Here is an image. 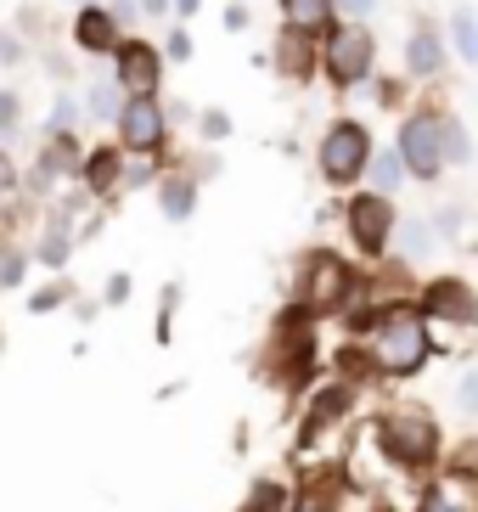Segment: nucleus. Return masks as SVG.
<instances>
[{"label": "nucleus", "mask_w": 478, "mask_h": 512, "mask_svg": "<svg viewBox=\"0 0 478 512\" xmlns=\"http://www.w3.org/2000/svg\"><path fill=\"white\" fill-rule=\"evenodd\" d=\"M355 332H360V355L372 366V377L383 383H405L422 366L434 361V321L422 316L411 299H389L377 310H355Z\"/></svg>", "instance_id": "obj_1"}, {"label": "nucleus", "mask_w": 478, "mask_h": 512, "mask_svg": "<svg viewBox=\"0 0 478 512\" xmlns=\"http://www.w3.org/2000/svg\"><path fill=\"white\" fill-rule=\"evenodd\" d=\"M377 456L400 473H439V456H445V434L439 422L428 417L422 406H394L372 422Z\"/></svg>", "instance_id": "obj_2"}, {"label": "nucleus", "mask_w": 478, "mask_h": 512, "mask_svg": "<svg viewBox=\"0 0 478 512\" xmlns=\"http://www.w3.org/2000/svg\"><path fill=\"white\" fill-rule=\"evenodd\" d=\"M315 79H327L338 96L360 91L366 79H377V34L372 23H332L315 51Z\"/></svg>", "instance_id": "obj_3"}, {"label": "nucleus", "mask_w": 478, "mask_h": 512, "mask_svg": "<svg viewBox=\"0 0 478 512\" xmlns=\"http://www.w3.org/2000/svg\"><path fill=\"white\" fill-rule=\"evenodd\" d=\"M360 287V271L349 265L344 254L332 248H310L299 259V282H293V299H299L304 316H338Z\"/></svg>", "instance_id": "obj_4"}, {"label": "nucleus", "mask_w": 478, "mask_h": 512, "mask_svg": "<svg viewBox=\"0 0 478 512\" xmlns=\"http://www.w3.org/2000/svg\"><path fill=\"white\" fill-rule=\"evenodd\" d=\"M439 113H445V102H411L400 113V130H394V152L405 164V181H417V186H439V175H445Z\"/></svg>", "instance_id": "obj_5"}, {"label": "nucleus", "mask_w": 478, "mask_h": 512, "mask_svg": "<svg viewBox=\"0 0 478 512\" xmlns=\"http://www.w3.org/2000/svg\"><path fill=\"white\" fill-rule=\"evenodd\" d=\"M366 152H372V130H366V119L338 113V119H327V130H321V141H315V169H321V181H327L332 192L344 197L349 186H360Z\"/></svg>", "instance_id": "obj_6"}, {"label": "nucleus", "mask_w": 478, "mask_h": 512, "mask_svg": "<svg viewBox=\"0 0 478 512\" xmlns=\"http://www.w3.org/2000/svg\"><path fill=\"white\" fill-rule=\"evenodd\" d=\"M113 141H119L124 158H169L175 124L164 119L158 96H124L119 113H113Z\"/></svg>", "instance_id": "obj_7"}, {"label": "nucleus", "mask_w": 478, "mask_h": 512, "mask_svg": "<svg viewBox=\"0 0 478 512\" xmlns=\"http://www.w3.org/2000/svg\"><path fill=\"white\" fill-rule=\"evenodd\" d=\"M338 214H344V231L349 242H355L360 259H389V242H394V220H400V209H394V197L383 192H349L344 203H338Z\"/></svg>", "instance_id": "obj_8"}, {"label": "nucleus", "mask_w": 478, "mask_h": 512, "mask_svg": "<svg viewBox=\"0 0 478 512\" xmlns=\"http://www.w3.org/2000/svg\"><path fill=\"white\" fill-rule=\"evenodd\" d=\"M107 79L119 85V96H158L164 91L158 40H147V34H119V46L107 57Z\"/></svg>", "instance_id": "obj_9"}, {"label": "nucleus", "mask_w": 478, "mask_h": 512, "mask_svg": "<svg viewBox=\"0 0 478 512\" xmlns=\"http://www.w3.org/2000/svg\"><path fill=\"white\" fill-rule=\"evenodd\" d=\"M417 310L428 321H445V327L467 332L478 321V293H473V282H467V276H434V282L422 287Z\"/></svg>", "instance_id": "obj_10"}, {"label": "nucleus", "mask_w": 478, "mask_h": 512, "mask_svg": "<svg viewBox=\"0 0 478 512\" xmlns=\"http://www.w3.org/2000/svg\"><path fill=\"white\" fill-rule=\"evenodd\" d=\"M450 74V51H445V29L434 17H417L411 34H405V79L417 85H445Z\"/></svg>", "instance_id": "obj_11"}, {"label": "nucleus", "mask_w": 478, "mask_h": 512, "mask_svg": "<svg viewBox=\"0 0 478 512\" xmlns=\"http://www.w3.org/2000/svg\"><path fill=\"white\" fill-rule=\"evenodd\" d=\"M68 186H85V197H96V203H107V197H119L124 186V152L119 141H96V147H85V158H79L74 181Z\"/></svg>", "instance_id": "obj_12"}, {"label": "nucleus", "mask_w": 478, "mask_h": 512, "mask_svg": "<svg viewBox=\"0 0 478 512\" xmlns=\"http://www.w3.org/2000/svg\"><path fill=\"white\" fill-rule=\"evenodd\" d=\"M68 40H74V51H79V57L107 62V57H113V46H119V23H113V12H107L102 0H96V6H74Z\"/></svg>", "instance_id": "obj_13"}, {"label": "nucleus", "mask_w": 478, "mask_h": 512, "mask_svg": "<svg viewBox=\"0 0 478 512\" xmlns=\"http://www.w3.org/2000/svg\"><path fill=\"white\" fill-rule=\"evenodd\" d=\"M315 51H321V40L282 29V34H276V46H270V68H276L282 85H310V79H315Z\"/></svg>", "instance_id": "obj_14"}, {"label": "nucleus", "mask_w": 478, "mask_h": 512, "mask_svg": "<svg viewBox=\"0 0 478 512\" xmlns=\"http://www.w3.org/2000/svg\"><path fill=\"white\" fill-rule=\"evenodd\" d=\"M360 186H366V192H383V197L405 192V164H400V152H394V141H372L366 169H360Z\"/></svg>", "instance_id": "obj_15"}, {"label": "nucleus", "mask_w": 478, "mask_h": 512, "mask_svg": "<svg viewBox=\"0 0 478 512\" xmlns=\"http://www.w3.org/2000/svg\"><path fill=\"white\" fill-rule=\"evenodd\" d=\"M79 158H85V136H79V130H57V136H45L40 152H34V164H40L51 181H74Z\"/></svg>", "instance_id": "obj_16"}, {"label": "nucleus", "mask_w": 478, "mask_h": 512, "mask_svg": "<svg viewBox=\"0 0 478 512\" xmlns=\"http://www.w3.org/2000/svg\"><path fill=\"white\" fill-rule=\"evenodd\" d=\"M158 209H164V220H192L197 214V175L192 169H164V175H158Z\"/></svg>", "instance_id": "obj_17"}, {"label": "nucleus", "mask_w": 478, "mask_h": 512, "mask_svg": "<svg viewBox=\"0 0 478 512\" xmlns=\"http://www.w3.org/2000/svg\"><path fill=\"white\" fill-rule=\"evenodd\" d=\"M276 12H282V29L310 34V40H321V34H327L332 23H338L332 0H276Z\"/></svg>", "instance_id": "obj_18"}, {"label": "nucleus", "mask_w": 478, "mask_h": 512, "mask_svg": "<svg viewBox=\"0 0 478 512\" xmlns=\"http://www.w3.org/2000/svg\"><path fill=\"white\" fill-rule=\"evenodd\" d=\"M389 254L400 259V265H422V259L434 254V226H428L422 214H400V220H394Z\"/></svg>", "instance_id": "obj_19"}, {"label": "nucleus", "mask_w": 478, "mask_h": 512, "mask_svg": "<svg viewBox=\"0 0 478 512\" xmlns=\"http://www.w3.org/2000/svg\"><path fill=\"white\" fill-rule=\"evenodd\" d=\"M445 51H450V62H467V68H478V17H473V6H450Z\"/></svg>", "instance_id": "obj_20"}, {"label": "nucleus", "mask_w": 478, "mask_h": 512, "mask_svg": "<svg viewBox=\"0 0 478 512\" xmlns=\"http://www.w3.org/2000/svg\"><path fill=\"white\" fill-rule=\"evenodd\" d=\"M68 254H74V226H62L57 214H51V220H45V231L34 237L29 259H40L45 271H62V265H68Z\"/></svg>", "instance_id": "obj_21"}, {"label": "nucleus", "mask_w": 478, "mask_h": 512, "mask_svg": "<svg viewBox=\"0 0 478 512\" xmlns=\"http://www.w3.org/2000/svg\"><path fill=\"white\" fill-rule=\"evenodd\" d=\"M439 147H445V169H467L473 164V136H467V119L456 107L439 113Z\"/></svg>", "instance_id": "obj_22"}, {"label": "nucleus", "mask_w": 478, "mask_h": 512, "mask_svg": "<svg viewBox=\"0 0 478 512\" xmlns=\"http://www.w3.org/2000/svg\"><path fill=\"white\" fill-rule=\"evenodd\" d=\"M119 85H113V79H96V85H85V91H79V113H85V124H107V130H113V113H119Z\"/></svg>", "instance_id": "obj_23"}, {"label": "nucleus", "mask_w": 478, "mask_h": 512, "mask_svg": "<svg viewBox=\"0 0 478 512\" xmlns=\"http://www.w3.org/2000/svg\"><path fill=\"white\" fill-rule=\"evenodd\" d=\"M242 512H299V490H287L282 479H254Z\"/></svg>", "instance_id": "obj_24"}, {"label": "nucleus", "mask_w": 478, "mask_h": 512, "mask_svg": "<svg viewBox=\"0 0 478 512\" xmlns=\"http://www.w3.org/2000/svg\"><path fill=\"white\" fill-rule=\"evenodd\" d=\"M57 130H85V113H79L74 85H62V91L51 96V113H45V124H40V136H57Z\"/></svg>", "instance_id": "obj_25"}, {"label": "nucleus", "mask_w": 478, "mask_h": 512, "mask_svg": "<svg viewBox=\"0 0 478 512\" xmlns=\"http://www.w3.org/2000/svg\"><path fill=\"white\" fill-rule=\"evenodd\" d=\"M68 299H74V276H57V282H45L29 293V316H51V310H62Z\"/></svg>", "instance_id": "obj_26"}, {"label": "nucleus", "mask_w": 478, "mask_h": 512, "mask_svg": "<svg viewBox=\"0 0 478 512\" xmlns=\"http://www.w3.org/2000/svg\"><path fill=\"white\" fill-rule=\"evenodd\" d=\"M366 85H372V102L383 107V113H405V107H411V96H405L411 79H366Z\"/></svg>", "instance_id": "obj_27"}, {"label": "nucleus", "mask_w": 478, "mask_h": 512, "mask_svg": "<svg viewBox=\"0 0 478 512\" xmlns=\"http://www.w3.org/2000/svg\"><path fill=\"white\" fill-rule=\"evenodd\" d=\"M231 130H237V119L225 107H197V136L203 141H231Z\"/></svg>", "instance_id": "obj_28"}, {"label": "nucleus", "mask_w": 478, "mask_h": 512, "mask_svg": "<svg viewBox=\"0 0 478 512\" xmlns=\"http://www.w3.org/2000/svg\"><path fill=\"white\" fill-rule=\"evenodd\" d=\"M29 265H34L29 248H0V293L23 287V271H29Z\"/></svg>", "instance_id": "obj_29"}, {"label": "nucleus", "mask_w": 478, "mask_h": 512, "mask_svg": "<svg viewBox=\"0 0 478 512\" xmlns=\"http://www.w3.org/2000/svg\"><path fill=\"white\" fill-rule=\"evenodd\" d=\"M192 34H186V23H175V29H164V46H158V57H164V62H175V68H180V62H192Z\"/></svg>", "instance_id": "obj_30"}, {"label": "nucleus", "mask_w": 478, "mask_h": 512, "mask_svg": "<svg viewBox=\"0 0 478 512\" xmlns=\"http://www.w3.org/2000/svg\"><path fill=\"white\" fill-rule=\"evenodd\" d=\"M17 124H23V96L12 85H0V136H12Z\"/></svg>", "instance_id": "obj_31"}, {"label": "nucleus", "mask_w": 478, "mask_h": 512, "mask_svg": "<svg viewBox=\"0 0 478 512\" xmlns=\"http://www.w3.org/2000/svg\"><path fill=\"white\" fill-rule=\"evenodd\" d=\"M332 12H338V23H372L377 0H332Z\"/></svg>", "instance_id": "obj_32"}, {"label": "nucleus", "mask_w": 478, "mask_h": 512, "mask_svg": "<svg viewBox=\"0 0 478 512\" xmlns=\"http://www.w3.org/2000/svg\"><path fill=\"white\" fill-rule=\"evenodd\" d=\"M130 293H135L130 271H113V276L102 282V304H130Z\"/></svg>", "instance_id": "obj_33"}, {"label": "nucleus", "mask_w": 478, "mask_h": 512, "mask_svg": "<svg viewBox=\"0 0 478 512\" xmlns=\"http://www.w3.org/2000/svg\"><path fill=\"white\" fill-rule=\"evenodd\" d=\"M248 23H254L248 0H231V6H225V34H248Z\"/></svg>", "instance_id": "obj_34"}, {"label": "nucleus", "mask_w": 478, "mask_h": 512, "mask_svg": "<svg viewBox=\"0 0 478 512\" xmlns=\"http://www.w3.org/2000/svg\"><path fill=\"white\" fill-rule=\"evenodd\" d=\"M0 197H17V164L6 147H0Z\"/></svg>", "instance_id": "obj_35"}, {"label": "nucleus", "mask_w": 478, "mask_h": 512, "mask_svg": "<svg viewBox=\"0 0 478 512\" xmlns=\"http://www.w3.org/2000/svg\"><path fill=\"white\" fill-rule=\"evenodd\" d=\"M135 17H169V0H135Z\"/></svg>", "instance_id": "obj_36"}, {"label": "nucleus", "mask_w": 478, "mask_h": 512, "mask_svg": "<svg viewBox=\"0 0 478 512\" xmlns=\"http://www.w3.org/2000/svg\"><path fill=\"white\" fill-rule=\"evenodd\" d=\"M169 12H175L180 23H186V17H197V12H203V0H169Z\"/></svg>", "instance_id": "obj_37"}, {"label": "nucleus", "mask_w": 478, "mask_h": 512, "mask_svg": "<svg viewBox=\"0 0 478 512\" xmlns=\"http://www.w3.org/2000/svg\"><path fill=\"white\" fill-rule=\"evenodd\" d=\"M62 6H96V0H62Z\"/></svg>", "instance_id": "obj_38"}]
</instances>
